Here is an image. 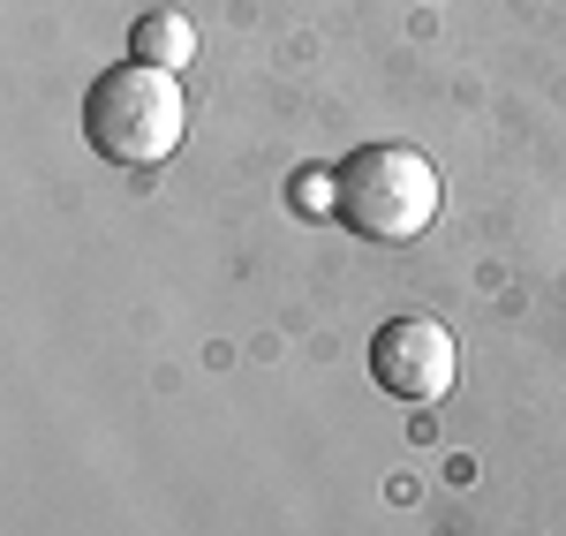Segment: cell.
Segmentation results:
<instances>
[{
	"label": "cell",
	"instance_id": "cell-3",
	"mask_svg": "<svg viewBox=\"0 0 566 536\" xmlns=\"http://www.w3.org/2000/svg\"><path fill=\"white\" fill-rule=\"evenodd\" d=\"M370 378L386 386L392 401H446L453 378H461V356H453V333L438 317H392L370 340Z\"/></svg>",
	"mask_w": 566,
	"mask_h": 536
},
{
	"label": "cell",
	"instance_id": "cell-2",
	"mask_svg": "<svg viewBox=\"0 0 566 536\" xmlns=\"http://www.w3.org/2000/svg\"><path fill=\"white\" fill-rule=\"evenodd\" d=\"M333 220L363 242H416L438 220V167L416 144H370L333 175Z\"/></svg>",
	"mask_w": 566,
	"mask_h": 536
},
{
	"label": "cell",
	"instance_id": "cell-1",
	"mask_svg": "<svg viewBox=\"0 0 566 536\" xmlns=\"http://www.w3.org/2000/svg\"><path fill=\"white\" fill-rule=\"evenodd\" d=\"M84 136L106 167H159L175 159L181 136H189V98L175 91L167 69L151 61H122L106 69L84 98Z\"/></svg>",
	"mask_w": 566,
	"mask_h": 536
},
{
	"label": "cell",
	"instance_id": "cell-4",
	"mask_svg": "<svg viewBox=\"0 0 566 536\" xmlns=\"http://www.w3.org/2000/svg\"><path fill=\"white\" fill-rule=\"evenodd\" d=\"M197 53V31H189V15H144L136 23V61H151V69H175V61H189Z\"/></svg>",
	"mask_w": 566,
	"mask_h": 536
}]
</instances>
